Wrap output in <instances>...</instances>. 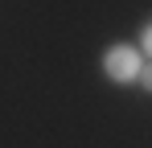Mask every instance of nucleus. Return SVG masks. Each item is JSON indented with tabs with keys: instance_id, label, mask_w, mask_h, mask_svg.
<instances>
[{
	"instance_id": "f03ea898",
	"label": "nucleus",
	"mask_w": 152,
	"mask_h": 148,
	"mask_svg": "<svg viewBox=\"0 0 152 148\" xmlns=\"http://www.w3.org/2000/svg\"><path fill=\"white\" fill-rule=\"evenodd\" d=\"M136 82H140V86H144V91H152V66H148V62H144V66H140V74H136Z\"/></svg>"
},
{
	"instance_id": "f257e3e1",
	"label": "nucleus",
	"mask_w": 152,
	"mask_h": 148,
	"mask_svg": "<svg viewBox=\"0 0 152 148\" xmlns=\"http://www.w3.org/2000/svg\"><path fill=\"white\" fill-rule=\"evenodd\" d=\"M103 74H107V82H115V86H127V82H136V74L144 66V58H140V49L127 45V41H115V45L103 49Z\"/></svg>"
}]
</instances>
